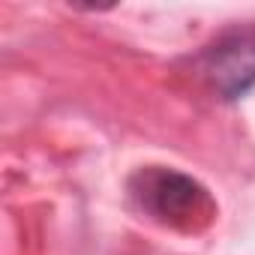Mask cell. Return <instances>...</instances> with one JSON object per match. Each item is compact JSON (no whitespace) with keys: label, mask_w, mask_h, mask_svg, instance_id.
Returning <instances> with one entry per match:
<instances>
[{"label":"cell","mask_w":255,"mask_h":255,"mask_svg":"<svg viewBox=\"0 0 255 255\" xmlns=\"http://www.w3.org/2000/svg\"><path fill=\"white\" fill-rule=\"evenodd\" d=\"M132 204L153 222L174 231H204L216 219V201L204 183L195 177L168 168V165H144L129 183Z\"/></svg>","instance_id":"cell-1"},{"label":"cell","mask_w":255,"mask_h":255,"mask_svg":"<svg viewBox=\"0 0 255 255\" xmlns=\"http://www.w3.org/2000/svg\"><path fill=\"white\" fill-rule=\"evenodd\" d=\"M192 72L225 102L255 90V21L219 30L192 54Z\"/></svg>","instance_id":"cell-2"}]
</instances>
